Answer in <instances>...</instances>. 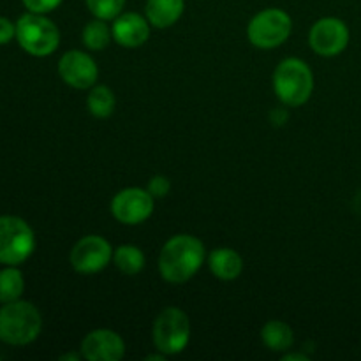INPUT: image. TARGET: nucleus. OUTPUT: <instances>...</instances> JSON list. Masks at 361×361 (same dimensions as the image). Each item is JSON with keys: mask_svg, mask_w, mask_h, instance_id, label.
<instances>
[{"mask_svg": "<svg viewBox=\"0 0 361 361\" xmlns=\"http://www.w3.org/2000/svg\"><path fill=\"white\" fill-rule=\"evenodd\" d=\"M293 21L286 11L270 7L257 13L247 27V37L254 46L263 49L277 48L284 44L291 35Z\"/></svg>", "mask_w": 361, "mask_h": 361, "instance_id": "0eeeda50", "label": "nucleus"}, {"mask_svg": "<svg viewBox=\"0 0 361 361\" xmlns=\"http://www.w3.org/2000/svg\"><path fill=\"white\" fill-rule=\"evenodd\" d=\"M169 187H171V185H169V180L166 178V176L157 175V176H154L150 182H148V189L147 190L154 197H162V196H166V194L169 192Z\"/></svg>", "mask_w": 361, "mask_h": 361, "instance_id": "5701e85b", "label": "nucleus"}, {"mask_svg": "<svg viewBox=\"0 0 361 361\" xmlns=\"http://www.w3.org/2000/svg\"><path fill=\"white\" fill-rule=\"evenodd\" d=\"M88 111L95 116V118H106L113 113L115 109V95L104 85H97L92 87L90 94L87 99Z\"/></svg>", "mask_w": 361, "mask_h": 361, "instance_id": "aec40b11", "label": "nucleus"}, {"mask_svg": "<svg viewBox=\"0 0 361 361\" xmlns=\"http://www.w3.org/2000/svg\"><path fill=\"white\" fill-rule=\"evenodd\" d=\"M111 214L122 224H141L154 214V196L137 187L120 190L111 201Z\"/></svg>", "mask_w": 361, "mask_h": 361, "instance_id": "9d476101", "label": "nucleus"}, {"mask_svg": "<svg viewBox=\"0 0 361 361\" xmlns=\"http://www.w3.org/2000/svg\"><path fill=\"white\" fill-rule=\"evenodd\" d=\"M208 264H210L212 274L221 281H235L240 277L243 268L242 256L228 247H219L212 250L208 256Z\"/></svg>", "mask_w": 361, "mask_h": 361, "instance_id": "2eb2a0df", "label": "nucleus"}, {"mask_svg": "<svg viewBox=\"0 0 361 361\" xmlns=\"http://www.w3.org/2000/svg\"><path fill=\"white\" fill-rule=\"evenodd\" d=\"M23 6L27 7L30 13H37V14H48L51 11H55L63 0H21Z\"/></svg>", "mask_w": 361, "mask_h": 361, "instance_id": "4be33fe9", "label": "nucleus"}, {"mask_svg": "<svg viewBox=\"0 0 361 361\" xmlns=\"http://www.w3.org/2000/svg\"><path fill=\"white\" fill-rule=\"evenodd\" d=\"M16 39L28 55L48 56L59 48L60 32L44 14L28 11L16 21Z\"/></svg>", "mask_w": 361, "mask_h": 361, "instance_id": "20e7f679", "label": "nucleus"}, {"mask_svg": "<svg viewBox=\"0 0 361 361\" xmlns=\"http://www.w3.org/2000/svg\"><path fill=\"white\" fill-rule=\"evenodd\" d=\"M35 235L30 226L20 217L0 215V263L18 267L32 256Z\"/></svg>", "mask_w": 361, "mask_h": 361, "instance_id": "39448f33", "label": "nucleus"}, {"mask_svg": "<svg viewBox=\"0 0 361 361\" xmlns=\"http://www.w3.org/2000/svg\"><path fill=\"white\" fill-rule=\"evenodd\" d=\"M25 281L16 267H7L0 270V303H11L21 298Z\"/></svg>", "mask_w": 361, "mask_h": 361, "instance_id": "a211bd4d", "label": "nucleus"}, {"mask_svg": "<svg viewBox=\"0 0 361 361\" xmlns=\"http://www.w3.org/2000/svg\"><path fill=\"white\" fill-rule=\"evenodd\" d=\"M113 39L126 48H137L150 37V21L137 13H122L111 27Z\"/></svg>", "mask_w": 361, "mask_h": 361, "instance_id": "ddd939ff", "label": "nucleus"}, {"mask_svg": "<svg viewBox=\"0 0 361 361\" xmlns=\"http://www.w3.org/2000/svg\"><path fill=\"white\" fill-rule=\"evenodd\" d=\"M284 361H309V356L305 355H298V353H291V355H286Z\"/></svg>", "mask_w": 361, "mask_h": 361, "instance_id": "393cba45", "label": "nucleus"}, {"mask_svg": "<svg viewBox=\"0 0 361 361\" xmlns=\"http://www.w3.org/2000/svg\"><path fill=\"white\" fill-rule=\"evenodd\" d=\"M261 338L263 344L271 351H288L295 342V334L291 326L286 324L284 321H268L261 330Z\"/></svg>", "mask_w": 361, "mask_h": 361, "instance_id": "dca6fc26", "label": "nucleus"}, {"mask_svg": "<svg viewBox=\"0 0 361 361\" xmlns=\"http://www.w3.org/2000/svg\"><path fill=\"white\" fill-rule=\"evenodd\" d=\"M185 0H147V20L155 28H168L182 18Z\"/></svg>", "mask_w": 361, "mask_h": 361, "instance_id": "4468645a", "label": "nucleus"}, {"mask_svg": "<svg viewBox=\"0 0 361 361\" xmlns=\"http://www.w3.org/2000/svg\"><path fill=\"white\" fill-rule=\"evenodd\" d=\"M81 355L88 361H118L126 355V342L113 330H94L81 342Z\"/></svg>", "mask_w": 361, "mask_h": 361, "instance_id": "f8f14e48", "label": "nucleus"}, {"mask_svg": "<svg viewBox=\"0 0 361 361\" xmlns=\"http://www.w3.org/2000/svg\"><path fill=\"white\" fill-rule=\"evenodd\" d=\"M113 37V32L109 28V25L106 23V20H99L95 18L94 21H88L85 25L83 32H81V41L87 46L88 49H94V51H101L106 46L109 44Z\"/></svg>", "mask_w": 361, "mask_h": 361, "instance_id": "6ab92c4d", "label": "nucleus"}, {"mask_svg": "<svg viewBox=\"0 0 361 361\" xmlns=\"http://www.w3.org/2000/svg\"><path fill=\"white\" fill-rule=\"evenodd\" d=\"M152 338L162 355H178L190 341V323L187 314L178 307H168L157 316Z\"/></svg>", "mask_w": 361, "mask_h": 361, "instance_id": "423d86ee", "label": "nucleus"}, {"mask_svg": "<svg viewBox=\"0 0 361 361\" xmlns=\"http://www.w3.org/2000/svg\"><path fill=\"white\" fill-rule=\"evenodd\" d=\"M113 259V249L109 242L102 236H83L71 250L69 261L78 274H97L104 270Z\"/></svg>", "mask_w": 361, "mask_h": 361, "instance_id": "6e6552de", "label": "nucleus"}, {"mask_svg": "<svg viewBox=\"0 0 361 361\" xmlns=\"http://www.w3.org/2000/svg\"><path fill=\"white\" fill-rule=\"evenodd\" d=\"M14 37H16V23L0 16V44H7Z\"/></svg>", "mask_w": 361, "mask_h": 361, "instance_id": "b1692460", "label": "nucleus"}, {"mask_svg": "<svg viewBox=\"0 0 361 361\" xmlns=\"http://www.w3.org/2000/svg\"><path fill=\"white\" fill-rule=\"evenodd\" d=\"M87 7L99 20H115L126 7V0H87Z\"/></svg>", "mask_w": 361, "mask_h": 361, "instance_id": "412c9836", "label": "nucleus"}, {"mask_svg": "<svg viewBox=\"0 0 361 361\" xmlns=\"http://www.w3.org/2000/svg\"><path fill=\"white\" fill-rule=\"evenodd\" d=\"M113 263L122 274L136 275L145 268V254L136 245H120L113 250Z\"/></svg>", "mask_w": 361, "mask_h": 361, "instance_id": "f3484780", "label": "nucleus"}, {"mask_svg": "<svg viewBox=\"0 0 361 361\" xmlns=\"http://www.w3.org/2000/svg\"><path fill=\"white\" fill-rule=\"evenodd\" d=\"M310 48L321 56H337L348 48L349 28L338 18H321L312 25L309 34Z\"/></svg>", "mask_w": 361, "mask_h": 361, "instance_id": "1a4fd4ad", "label": "nucleus"}, {"mask_svg": "<svg viewBox=\"0 0 361 361\" xmlns=\"http://www.w3.org/2000/svg\"><path fill=\"white\" fill-rule=\"evenodd\" d=\"M274 88L277 97L288 106H302L314 90V74L300 59H286L274 73Z\"/></svg>", "mask_w": 361, "mask_h": 361, "instance_id": "7ed1b4c3", "label": "nucleus"}, {"mask_svg": "<svg viewBox=\"0 0 361 361\" xmlns=\"http://www.w3.org/2000/svg\"><path fill=\"white\" fill-rule=\"evenodd\" d=\"M59 74L63 83L83 90V88L94 87L99 76V69L97 63L88 53L71 49V51L63 53L62 59L59 60Z\"/></svg>", "mask_w": 361, "mask_h": 361, "instance_id": "9b49d317", "label": "nucleus"}, {"mask_svg": "<svg viewBox=\"0 0 361 361\" xmlns=\"http://www.w3.org/2000/svg\"><path fill=\"white\" fill-rule=\"evenodd\" d=\"M207 259L204 245L192 235H176L164 243L159 256L162 279L171 284H183L200 271Z\"/></svg>", "mask_w": 361, "mask_h": 361, "instance_id": "f257e3e1", "label": "nucleus"}, {"mask_svg": "<svg viewBox=\"0 0 361 361\" xmlns=\"http://www.w3.org/2000/svg\"><path fill=\"white\" fill-rule=\"evenodd\" d=\"M60 360H78V356H74V355H66V356H62V358Z\"/></svg>", "mask_w": 361, "mask_h": 361, "instance_id": "a878e982", "label": "nucleus"}, {"mask_svg": "<svg viewBox=\"0 0 361 361\" xmlns=\"http://www.w3.org/2000/svg\"><path fill=\"white\" fill-rule=\"evenodd\" d=\"M42 319L30 302L4 303L0 309V341L9 345H27L39 337Z\"/></svg>", "mask_w": 361, "mask_h": 361, "instance_id": "f03ea898", "label": "nucleus"}]
</instances>
